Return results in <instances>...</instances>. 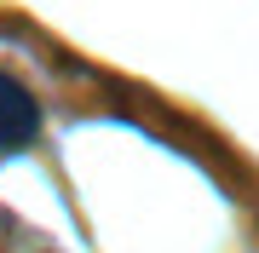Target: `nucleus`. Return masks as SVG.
Returning <instances> with one entry per match:
<instances>
[{"mask_svg": "<svg viewBox=\"0 0 259 253\" xmlns=\"http://www.w3.org/2000/svg\"><path fill=\"white\" fill-rule=\"evenodd\" d=\"M35 132H40V104L29 98L23 81H12L6 69H0V156L29 150Z\"/></svg>", "mask_w": 259, "mask_h": 253, "instance_id": "1", "label": "nucleus"}]
</instances>
